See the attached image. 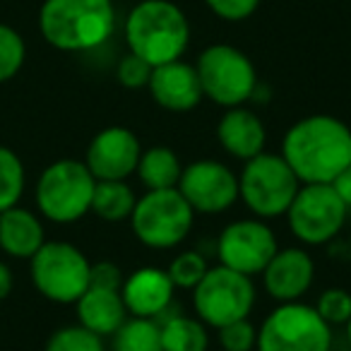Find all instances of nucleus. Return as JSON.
<instances>
[{
  "label": "nucleus",
  "mask_w": 351,
  "mask_h": 351,
  "mask_svg": "<svg viewBox=\"0 0 351 351\" xmlns=\"http://www.w3.org/2000/svg\"><path fill=\"white\" fill-rule=\"evenodd\" d=\"M282 156L301 186L332 183L351 161V128L327 113L306 116L287 130Z\"/></svg>",
  "instance_id": "obj_1"
},
{
  "label": "nucleus",
  "mask_w": 351,
  "mask_h": 351,
  "mask_svg": "<svg viewBox=\"0 0 351 351\" xmlns=\"http://www.w3.org/2000/svg\"><path fill=\"white\" fill-rule=\"evenodd\" d=\"M116 29L111 0H44L39 32L49 46L65 53H84L104 46Z\"/></svg>",
  "instance_id": "obj_2"
},
{
  "label": "nucleus",
  "mask_w": 351,
  "mask_h": 351,
  "mask_svg": "<svg viewBox=\"0 0 351 351\" xmlns=\"http://www.w3.org/2000/svg\"><path fill=\"white\" fill-rule=\"evenodd\" d=\"M128 51L156 65L178 60L191 44V25L181 8L171 0H140L125 17Z\"/></svg>",
  "instance_id": "obj_3"
},
{
  "label": "nucleus",
  "mask_w": 351,
  "mask_h": 351,
  "mask_svg": "<svg viewBox=\"0 0 351 351\" xmlns=\"http://www.w3.org/2000/svg\"><path fill=\"white\" fill-rule=\"evenodd\" d=\"M97 178L80 159H58L36 181V210L53 224H75L92 210Z\"/></svg>",
  "instance_id": "obj_4"
},
{
  "label": "nucleus",
  "mask_w": 351,
  "mask_h": 351,
  "mask_svg": "<svg viewBox=\"0 0 351 351\" xmlns=\"http://www.w3.org/2000/svg\"><path fill=\"white\" fill-rule=\"evenodd\" d=\"M92 263L73 243L46 241L29 258V277L34 289L51 303L75 306L89 289Z\"/></svg>",
  "instance_id": "obj_5"
},
{
  "label": "nucleus",
  "mask_w": 351,
  "mask_h": 351,
  "mask_svg": "<svg viewBox=\"0 0 351 351\" xmlns=\"http://www.w3.org/2000/svg\"><path fill=\"white\" fill-rule=\"evenodd\" d=\"M128 221L142 245L152 250H171L188 239L195 212L178 193V188L147 191L142 197H137Z\"/></svg>",
  "instance_id": "obj_6"
},
{
  "label": "nucleus",
  "mask_w": 351,
  "mask_h": 351,
  "mask_svg": "<svg viewBox=\"0 0 351 351\" xmlns=\"http://www.w3.org/2000/svg\"><path fill=\"white\" fill-rule=\"evenodd\" d=\"M298 188L301 181L282 154L263 152L243 161L239 176V200H243V205L258 219H274L287 215Z\"/></svg>",
  "instance_id": "obj_7"
},
{
  "label": "nucleus",
  "mask_w": 351,
  "mask_h": 351,
  "mask_svg": "<svg viewBox=\"0 0 351 351\" xmlns=\"http://www.w3.org/2000/svg\"><path fill=\"white\" fill-rule=\"evenodd\" d=\"M202 97L221 108L243 106L258 89V73L248 56L231 44H212L197 56Z\"/></svg>",
  "instance_id": "obj_8"
},
{
  "label": "nucleus",
  "mask_w": 351,
  "mask_h": 351,
  "mask_svg": "<svg viewBox=\"0 0 351 351\" xmlns=\"http://www.w3.org/2000/svg\"><path fill=\"white\" fill-rule=\"evenodd\" d=\"M258 351H332V327L315 306L279 303L258 330Z\"/></svg>",
  "instance_id": "obj_9"
},
{
  "label": "nucleus",
  "mask_w": 351,
  "mask_h": 351,
  "mask_svg": "<svg viewBox=\"0 0 351 351\" xmlns=\"http://www.w3.org/2000/svg\"><path fill=\"white\" fill-rule=\"evenodd\" d=\"M255 306V284L253 277L229 269L224 265L210 267L207 274L193 289V308L195 315L205 325L219 327L229 322L243 320L253 313Z\"/></svg>",
  "instance_id": "obj_10"
},
{
  "label": "nucleus",
  "mask_w": 351,
  "mask_h": 351,
  "mask_svg": "<svg viewBox=\"0 0 351 351\" xmlns=\"http://www.w3.org/2000/svg\"><path fill=\"white\" fill-rule=\"evenodd\" d=\"M349 207L341 202L332 183L301 186L287 210L291 234L306 245H325L341 231Z\"/></svg>",
  "instance_id": "obj_11"
},
{
  "label": "nucleus",
  "mask_w": 351,
  "mask_h": 351,
  "mask_svg": "<svg viewBox=\"0 0 351 351\" xmlns=\"http://www.w3.org/2000/svg\"><path fill=\"white\" fill-rule=\"evenodd\" d=\"M279 250L277 236L265 224V219H239L224 226L217 239V255L219 265L245 277L263 274L267 263Z\"/></svg>",
  "instance_id": "obj_12"
},
{
  "label": "nucleus",
  "mask_w": 351,
  "mask_h": 351,
  "mask_svg": "<svg viewBox=\"0 0 351 351\" xmlns=\"http://www.w3.org/2000/svg\"><path fill=\"white\" fill-rule=\"evenodd\" d=\"M178 193L195 215H221L239 200V176L217 159H197L183 166Z\"/></svg>",
  "instance_id": "obj_13"
},
{
  "label": "nucleus",
  "mask_w": 351,
  "mask_h": 351,
  "mask_svg": "<svg viewBox=\"0 0 351 351\" xmlns=\"http://www.w3.org/2000/svg\"><path fill=\"white\" fill-rule=\"evenodd\" d=\"M142 145L130 128L108 125L92 137L84 164L97 181H125L135 173Z\"/></svg>",
  "instance_id": "obj_14"
},
{
  "label": "nucleus",
  "mask_w": 351,
  "mask_h": 351,
  "mask_svg": "<svg viewBox=\"0 0 351 351\" xmlns=\"http://www.w3.org/2000/svg\"><path fill=\"white\" fill-rule=\"evenodd\" d=\"M147 89L156 106L171 113H188L205 99L195 65L181 58L152 68Z\"/></svg>",
  "instance_id": "obj_15"
},
{
  "label": "nucleus",
  "mask_w": 351,
  "mask_h": 351,
  "mask_svg": "<svg viewBox=\"0 0 351 351\" xmlns=\"http://www.w3.org/2000/svg\"><path fill=\"white\" fill-rule=\"evenodd\" d=\"M313 279H315V263L303 248L277 250L263 269L265 291L277 303L301 301L313 287Z\"/></svg>",
  "instance_id": "obj_16"
},
{
  "label": "nucleus",
  "mask_w": 351,
  "mask_h": 351,
  "mask_svg": "<svg viewBox=\"0 0 351 351\" xmlns=\"http://www.w3.org/2000/svg\"><path fill=\"white\" fill-rule=\"evenodd\" d=\"M173 282L161 267H140L130 272L121 284V296L128 315L132 317H159L166 313L173 298Z\"/></svg>",
  "instance_id": "obj_17"
},
{
  "label": "nucleus",
  "mask_w": 351,
  "mask_h": 351,
  "mask_svg": "<svg viewBox=\"0 0 351 351\" xmlns=\"http://www.w3.org/2000/svg\"><path fill=\"white\" fill-rule=\"evenodd\" d=\"M217 140L221 149L239 161H248L263 154L267 145V130L263 118L245 106L226 108L217 125Z\"/></svg>",
  "instance_id": "obj_18"
},
{
  "label": "nucleus",
  "mask_w": 351,
  "mask_h": 351,
  "mask_svg": "<svg viewBox=\"0 0 351 351\" xmlns=\"http://www.w3.org/2000/svg\"><path fill=\"white\" fill-rule=\"evenodd\" d=\"M44 243L46 229L41 215L20 205L0 212V250L5 255L29 260Z\"/></svg>",
  "instance_id": "obj_19"
},
{
  "label": "nucleus",
  "mask_w": 351,
  "mask_h": 351,
  "mask_svg": "<svg viewBox=\"0 0 351 351\" xmlns=\"http://www.w3.org/2000/svg\"><path fill=\"white\" fill-rule=\"evenodd\" d=\"M77 322L99 337H111L128 320V311L118 289L89 287L75 301Z\"/></svg>",
  "instance_id": "obj_20"
},
{
  "label": "nucleus",
  "mask_w": 351,
  "mask_h": 351,
  "mask_svg": "<svg viewBox=\"0 0 351 351\" xmlns=\"http://www.w3.org/2000/svg\"><path fill=\"white\" fill-rule=\"evenodd\" d=\"M135 173L147 191L178 188V181H181V173H183L181 156L176 154L171 147L154 145L149 149H142Z\"/></svg>",
  "instance_id": "obj_21"
},
{
  "label": "nucleus",
  "mask_w": 351,
  "mask_h": 351,
  "mask_svg": "<svg viewBox=\"0 0 351 351\" xmlns=\"http://www.w3.org/2000/svg\"><path fill=\"white\" fill-rule=\"evenodd\" d=\"M135 193L125 181H97L92 195V215H97L101 221L118 224V221L130 219L135 210Z\"/></svg>",
  "instance_id": "obj_22"
},
{
  "label": "nucleus",
  "mask_w": 351,
  "mask_h": 351,
  "mask_svg": "<svg viewBox=\"0 0 351 351\" xmlns=\"http://www.w3.org/2000/svg\"><path fill=\"white\" fill-rule=\"evenodd\" d=\"M159 325L164 351H207L210 346L207 325L197 315H169Z\"/></svg>",
  "instance_id": "obj_23"
},
{
  "label": "nucleus",
  "mask_w": 351,
  "mask_h": 351,
  "mask_svg": "<svg viewBox=\"0 0 351 351\" xmlns=\"http://www.w3.org/2000/svg\"><path fill=\"white\" fill-rule=\"evenodd\" d=\"M111 351H164L161 349V325L154 317H132L111 335Z\"/></svg>",
  "instance_id": "obj_24"
},
{
  "label": "nucleus",
  "mask_w": 351,
  "mask_h": 351,
  "mask_svg": "<svg viewBox=\"0 0 351 351\" xmlns=\"http://www.w3.org/2000/svg\"><path fill=\"white\" fill-rule=\"evenodd\" d=\"M27 188V171L17 152L0 145V212L20 205Z\"/></svg>",
  "instance_id": "obj_25"
},
{
  "label": "nucleus",
  "mask_w": 351,
  "mask_h": 351,
  "mask_svg": "<svg viewBox=\"0 0 351 351\" xmlns=\"http://www.w3.org/2000/svg\"><path fill=\"white\" fill-rule=\"evenodd\" d=\"M44 351H106L104 349V337L89 332L87 327L77 325H65L56 330L53 335L46 339Z\"/></svg>",
  "instance_id": "obj_26"
},
{
  "label": "nucleus",
  "mask_w": 351,
  "mask_h": 351,
  "mask_svg": "<svg viewBox=\"0 0 351 351\" xmlns=\"http://www.w3.org/2000/svg\"><path fill=\"white\" fill-rule=\"evenodd\" d=\"M27 60V44L22 34L10 25L0 22V84L12 80Z\"/></svg>",
  "instance_id": "obj_27"
},
{
  "label": "nucleus",
  "mask_w": 351,
  "mask_h": 351,
  "mask_svg": "<svg viewBox=\"0 0 351 351\" xmlns=\"http://www.w3.org/2000/svg\"><path fill=\"white\" fill-rule=\"evenodd\" d=\"M207 269H210L207 267V260L202 258L200 253H195V250H181V253L171 260L166 272H169L176 289H188V291H193V289L200 284V279L207 274Z\"/></svg>",
  "instance_id": "obj_28"
},
{
  "label": "nucleus",
  "mask_w": 351,
  "mask_h": 351,
  "mask_svg": "<svg viewBox=\"0 0 351 351\" xmlns=\"http://www.w3.org/2000/svg\"><path fill=\"white\" fill-rule=\"evenodd\" d=\"M315 311L330 327L346 325L351 317V293L346 289H325L317 296Z\"/></svg>",
  "instance_id": "obj_29"
},
{
  "label": "nucleus",
  "mask_w": 351,
  "mask_h": 351,
  "mask_svg": "<svg viewBox=\"0 0 351 351\" xmlns=\"http://www.w3.org/2000/svg\"><path fill=\"white\" fill-rule=\"evenodd\" d=\"M219 344L224 351H255L258 346V330L250 322V317L229 322L219 327Z\"/></svg>",
  "instance_id": "obj_30"
},
{
  "label": "nucleus",
  "mask_w": 351,
  "mask_h": 351,
  "mask_svg": "<svg viewBox=\"0 0 351 351\" xmlns=\"http://www.w3.org/2000/svg\"><path fill=\"white\" fill-rule=\"evenodd\" d=\"M149 75H152V65L145 63L142 58H137L135 53L128 51L125 58H121L116 68V77L118 82L125 89H142L149 84Z\"/></svg>",
  "instance_id": "obj_31"
},
{
  "label": "nucleus",
  "mask_w": 351,
  "mask_h": 351,
  "mask_svg": "<svg viewBox=\"0 0 351 351\" xmlns=\"http://www.w3.org/2000/svg\"><path fill=\"white\" fill-rule=\"evenodd\" d=\"M205 3L224 22H243L260 8V0H205Z\"/></svg>",
  "instance_id": "obj_32"
},
{
  "label": "nucleus",
  "mask_w": 351,
  "mask_h": 351,
  "mask_svg": "<svg viewBox=\"0 0 351 351\" xmlns=\"http://www.w3.org/2000/svg\"><path fill=\"white\" fill-rule=\"evenodd\" d=\"M123 272L113 263H97L92 265V274H89V287H101V289H118L121 291Z\"/></svg>",
  "instance_id": "obj_33"
},
{
  "label": "nucleus",
  "mask_w": 351,
  "mask_h": 351,
  "mask_svg": "<svg viewBox=\"0 0 351 351\" xmlns=\"http://www.w3.org/2000/svg\"><path fill=\"white\" fill-rule=\"evenodd\" d=\"M332 188H335L337 195L341 197V202L351 210V161L341 169V173L337 176L335 181H332Z\"/></svg>",
  "instance_id": "obj_34"
},
{
  "label": "nucleus",
  "mask_w": 351,
  "mask_h": 351,
  "mask_svg": "<svg viewBox=\"0 0 351 351\" xmlns=\"http://www.w3.org/2000/svg\"><path fill=\"white\" fill-rule=\"evenodd\" d=\"M12 289H15V274L8 267V263L0 260V301H5L12 293Z\"/></svg>",
  "instance_id": "obj_35"
},
{
  "label": "nucleus",
  "mask_w": 351,
  "mask_h": 351,
  "mask_svg": "<svg viewBox=\"0 0 351 351\" xmlns=\"http://www.w3.org/2000/svg\"><path fill=\"white\" fill-rule=\"evenodd\" d=\"M346 339H349V344H351V317H349V320H346Z\"/></svg>",
  "instance_id": "obj_36"
}]
</instances>
